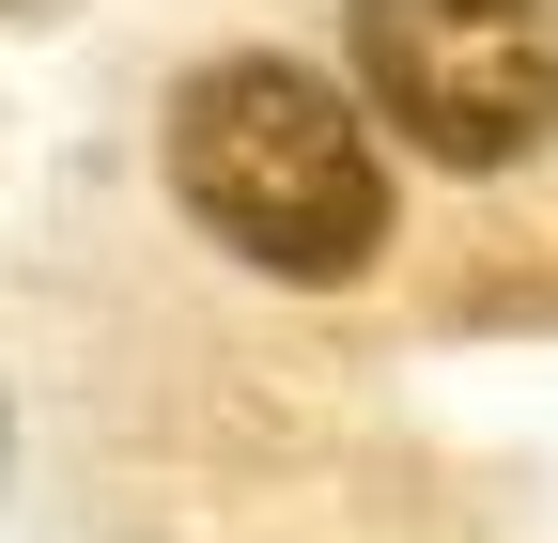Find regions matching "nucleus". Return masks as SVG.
Returning a JSON list of instances; mask_svg holds the SVG:
<instances>
[{"mask_svg": "<svg viewBox=\"0 0 558 543\" xmlns=\"http://www.w3.org/2000/svg\"><path fill=\"white\" fill-rule=\"evenodd\" d=\"M171 202L248 280H295V295L357 280L388 249V156H373L357 94L279 62V47H233V62H202L171 94Z\"/></svg>", "mask_w": 558, "mask_h": 543, "instance_id": "nucleus-1", "label": "nucleus"}, {"mask_svg": "<svg viewBox=\"0 0 558 543\" xmlns=\"http://www.w3.org/2000/svg\"><path fill=\"white\" fill-rule=\"evenodd\" d=\"M357 124L418 171H512L558 124V0H341Z\"/></svg>", "mask_w": 558, "mask_h": 543, "instance_id": "nucleus-2", "label": "nucleus"}]
</instances>
